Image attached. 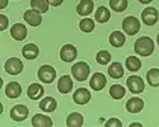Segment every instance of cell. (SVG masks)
I'll return each instance as SVG.
<instances>
[{"instance_id": "obj_28", "label": "cell", "mask_w": 159, "mask_h": 127, "mask_svg": "<svg viewBox=\"0 0 159 127\" xmlns=\"http://www.w3.org/2000/svg\"><path fill=\"white\" fill-rule=\"evenodd\" d=\"M147 80L152 86H158L159 85V69H150L147 72Z\"/></svg>"}, {"instance_id": "obj_30", "label": "cell", "mask_w": 159, "mask_h": 127, "mask_svg": "<svg viewBox=\"0 0 159 127\" xmlns=\"http://www.w3.org/2000/svg\"><path fill=\"white\" fill-rule=\"evenodd\" d=\"M79 28L84 33H89L94 29V20L90 18H83L80 20V23H79Z\"/></svg>"}, {"instance_id": "obj_5", "label": "cell", "mask_w": 159, "mask_h": 127, "mask_svg": "<svg viewBox=\"0 0 159 127\" xmlns=\"http://www.w3.org/2000/svg\"><path fill=\"white\" fill-rule=\"evenodd\" d=\"M4 69L10 75H18V74H20L23 71V64L17 57H10V59L7 60L5 65H4Z\"/></svg>"}, {"instance_id": "obj_33", "label": "cell", "mask_w": 159, "mask_h": 127, "mask_svg": "<svg viewBox=\"0 0 159 127\" xmlns=\"http://www.w3.org/2000/svg\"><path fill=\"white\" fill-rule=\"evenodd\" d=\"M106 126L107 127H121L122 123H121L120 120H117V118H111V120H108L107 122H106Z\"/></svg>"}, {"instance_id": "obj_11", "label": "cell", "mask_w": 159, "mask_h": 127, "mask_svg": "<svg viewBox=\"0 0 159 127\" xmlns=\"http://www.w3.org/2000/svg\"><path fill=\"white\" fill-rule=\"evenodd\" d=\"M106 83H107V79H106L104 74H102V72H94L93 76L90 78L89 85H90V88L93 89V90L99 92V90H102V89L104 88Z\"/></svg>"}, {"instance_id": "obj_14", "label": "cell", "mask_w": 159, "mask_h": 127, "mask_svg": "<svg viewBox=\"0 0 159 127\" xmlns=\"http://www.w3.org/2000/svg\"><path fill=\"white\" fill-rule=\"evenodd\" d=\"M57 89L61 94H68L73 89V80L69 75H62L57 81Z\"/></svg>"}, {"instance_id": "obj_38", "label": "cell", "mask_w": 159, "mask_h": 127, "mask_svg": "<svg viewBox=\"0 0 159 127\" xmlns=\"http://www.w3.org/2000/svg\"><path fill=\"white\" fill-rule=\"evenodd\" d=\"M130 126H131V127H132V126H141V123H131Z\"/></svg>"}, {"instance_id": "obj_24", "label": "cell", "mask_w": 159, "mask_h": 127, "mask_svg": "<svg viewBox=\"0 0 159 127\" xmlns=\"http://www.w3.org/2000/svg\"><path fill=\"white\" fill-rule=\"evenodd\" d=\"M108 75L113 79H120L124 75V66L121 62H112L108 66Z\"/></svg>"}, {"instance_id": "obj_10", "label": "cell", "mask_w": 159, "mask_h": 127, "mask_svg": "<svg viewBox=\"0 0 159 127\" xmlns=\"http://www.w3.org/2000/svg\"><path fill=\"white\" fill-rule=\"evenodd\" d=\"M141 19L147 25H154L158 20V10L153 7L145 8L141 13Z\"/></svg>"}, {"instance_id": "obj_20", "label": "cell", "mask_w": 159, "mask_h": 127, "mask_svg": "<svg viewBox=\"0 0 159 127\" xmlns=\"http://www.w3.org/2000/svg\"><path fill=\"white\" fill-rule=\"evenodd\" d=\"M39 54V50L34 43H27L22 48V55L27 60H34Z\"/></svg>"}, {"instance_id": "obj_1", "label": "cell", "mask_w": 159, "mask_h": 127, "mask_svg": "<svg viewBox=\"0 0 159 127\" xmlns=\"http://www.w3.org/2000/svg\"><path fill=\"white\" fill-rule=\"evenodd\" d=\"M134 50H135V52L140 56H144V57L150 56L154 52V41L148 36L140 37L135 41Z\"/></svg>"}, {"instance_id": "obj_34", "label": "cell", "mask_w": 159, "mask_h": 127, "mask_svg": "<svg viewBox=\"0 0 159 127\" xmlns=\"http://www.w3.org/2000/svg\"><path fill=\"white\" fill-rule=\"evenodd\" d=\"M8 28V18L4 14H0V29L4 31Z\"/></svg>"}, {"instance_id": "obj_4", "label": "cell", "mask_w": 159, "mask_h": 127, "mask_svg": "<svg viewBox=\"0 0 159 127\" xmlns=\"http://www.w3.org/2000/svg\"><path fill=\"white\" fill-rule=\"evenodd\" d=\"M122 28H124L125 33H127L130 36H135L140 31V22H139L138 18L129 15L122 22Z\"/></svg>"}, {"instance_id": "obj_25", "label": "cell", "mask_w": 159, "mask_h": 127, "mask_svg": "<svg viewBox=\"0 0 159 127\" xmlns=\"http://www.w3.org/2000/svg\"><path fill=\"white\" fill-rule=\"evenodd\" d=\"M96 20L99 22V23H106V22H108L110 18H111V13L110 10L106 8V7H99L96 11Z\"/></svg>"}, {"instance_id": "obj_18", "label": "cell", "mask_w": 159, "mask_h": 127, "mask_svg": "<svg viewBox=\"0 0 159 127\" xmlns=\"http://www.w3.org/2000/svg\"><path fill=\"white\" fill-rule=\"evenodd\" d=\"M43 94H45V89H43V86H42L41 84L33 83V84H31V85L28 86V89H27V95H28L31 99H33V100L39 99Z\"/></svg>"}, {"instance_id": "obj_2", "label": "cell", "mask_w": 159, "mask_h": 127, "mask_svg": "<svg viewBox=\"0 0 159 127\" xmlns=\"http://www.w3.org/2000/svg\"><path fill=\"white\" fill-rule=\"evenodd\" d=\"M90 72V68L87 62L80 61V62H76L74 64V66L71 68V74L74 76V79L78 81H84L88 79Z\"/></svg>"}, {"instance_id": "obj_27", "label": "cell", "mask_w": 159, "mask_h": 127, "mask_svg": "<svg viewBox=\"0 0 159 127\" xmlns=\"http://www.w3.org/2000/svg\"><path fill=\"white\" fill-rule=\"evenodd\" d=\"M141 68V61L136 56H130L126 59V69L129 71H138Z\"/></svg>"}, {"instance_id": "obj_36", "label": "cell", "mask_w": 159, "mask_h": 127, "mask_svg": "<svg viewBox=\"0 0 159 127\" xmlns=\"http://www.w3.org/2000/svg\"><path fill=\"white\" fill-rule=\"evenodd\" d=\"M8 5V0H0V9H4Z\"/></svg>"}, {"instance_id": "obj_8", "label": "cell", "mask_w": 159, "mask_h": 127, "mask_svg": "<svg viewBox=\"0 0 159 127\" xmlns=\"http://www.w3.org/2000/svg\"><path fill=\"white\" fill-rule=\"evenodd\" d=\"M28 113H30V111H28V108L25 106L17 104V106H14L11 108L10 117H11V120H14L17 122H20V121H24L25 118L28 117Z\"/></svg>"}, {"instance_id": "obj_16", "label": "cell", "mask_w": 159, "mask_h": 127, "mask_svg": "<svg viewBox=\"0 0 159 127\" xmlns=\"http://www.w3.org/2000/svg\"><path fill=\"white\" fill-rule=\"evenodd\" d=\"M143 108H144V100L141 98H138V97L130 98L126 103V109L130 113H139Z\"/></svg>"}, {"instance_id": "obj_29", "label": "cell", "mask_w": 159, "mask_h": 127, "mask_svg": "<svg viewBox=\"0 0 159 127\" xmlns=\"http://www.w3.org/2000/svg\"><path fill=\"white\" fill-rule=\"evenodd\" d=\"M48 0H31V7L41 13H46L48 10Z\"/></svg>"}, {"instance_id": "obj_26", "label": "cell", "mask_w": 159, "mask_h": 127, "mask_svg": "<svg viewBox=\"0 0 159 127\" xmlns=\"http://www.w3.org/2000/svg\"><path fill=\"white\" fill-rule=\"evenodd\" d=\"M126 94V90L125 88L120 84H113L111 88H110V95L113 98V99H121L122 97H125Z\"/></svg>"}, {"instance_id": "obj_37", "label": "cell", "mask_w": 159, "mask_h": 127, "mask_svg": "<svg viewBox=\"0 0 159 127\" xmlns=\"http://www.w3.org/2000/svg\"><path fill=\"white\" fill-rule=\"evenodd\" d=\"M139 2H140L141 4H149V3L153 2V0H139Z\"/></svg>"}, {"instance_id": "obj_15", "label": "cell", "mask_w": 159, "mask_h": 127, "mask_svg": "<svg viewBox=\"0 0 159 127\" xmlns=\"http://www.w3.org/2000/svg\"><path fill=\"white\" fill-rule=\"evenodd\" d=\"M94 9L93 0H80L76 5V11L79 15H89Z\"/></svg>"}, {"instance_id": "obj_32", "label": "cell", "mask_w": 159, "mask_h": 127, "mask_svg": "<svg viewBox=\"0 0 159 127\" xmlns=\"http://www.w3.org/2000/svg\"><path fill=\"white\" fill-rule=\"evenodd\" d=\"M96 60H97V62L99 64V65H107V64L111 61V54L108 52V51L102 50L97 54Z\"/></svg>"}, {"instance_id": "obj_7", "label": "cell", "mask_w": 159, "mask_h": 127, "mask_svg": "<svg viewBox=\"0 0 159 127\" xmlns=\"http://www.w3.org/2000/svg\"><path fill=\"white\" fill-rule=\"evenodd\" d=\"M78 51L73 45H65L60 50V57L64 62H73L76 59Z\"/></svg>"}, {"instance_id": "obj_22", "label": "cell", "mask_w": 159, "mask_h": 127, "mask_svg": "<svg viewBox=\"0 0 159 127\" xmlns=\"http://www.w3.org/2000/svg\"><path fill=\"white\" fill-rule=\"evenodd\" d=\"M83 123H84V118L82 114L78 112L70 113L68 118H66V125H68V127H80V126H83Z\"/></svg>"}, {"instance_id": "obj_6", "label": "cell", "mask_w": 159, "mask_h": 127, "mask_svg": "<svg viewBox=\"0 0 159 127\" xmlns=\"http://www.w3.org/2000/svg\"><path fill=\"white\" fill-rule=\"evenodd\" d=\"M126 85L129 88V90L132 93V94H140L143 90H144V80L140 78V76H135L132 75L127 79L126 81Z\"/></svg>"}, {"instance_id": "obj_12", "label": "cell", "mask_w": 159, "mask_h": 127, "mask_svg": "<svg viewBox=\"0 0 159 127\" xmlns=\"http://www.w3.org/2000/svg\"><path fill=\"white\" fill-rule=\"evenodd\" d=\"M73 100L75 102L76 104H87L88 102L90 100V92L85 88H78L74 92V95H73Z\"/></svg>"}, {"instance_id": "obj_19", "label": "cell", "mask_w": 159, "mask_h": 127, "mask_svg": "<svg viewBox=\"0 0 159 127\" xmlns=\"http://www.w3.org/2000/svg\"><path fill=\"white\" fill-rule=\"evenodd\" d=\"M32 125L36 126V127H51L52 125H54V122H52V120L50 117L45 116V114L37 113L32 118Z\"/></svg>"}, {"instance_id": "obj_9", "label": "cell", "mask_w": 159, "mask_h": 127, "mask_svg": "<svg viewBox=\"0 0 159 127\" xmlns=\"http://www.w3.org/2000/svg\"><path fill=\"white\" fill-rule=\"evenodd\" d=\"M24 20L27 22L30 25H32V27H37V25L41 24L42 22V15H41V11H38L36 9H30L24 13Z\"/></svg>"}, {"instance_id": "obj_31", "label": "cell", "mask_w": 159, "mask_h": 127, "mask_svg": "<svg viewBox=\"0 0 159 127\" xmlns=\"http://www.w3.org/2000/svg\"><path fill=\"white\" fill-rule=\"evenodd\" d=\"M127 4H129L127 0H110V5H111L112 10H115L117 13H121V11L126 10Z\"/></svg>"}, {"instance_id": "obj_17", "label": "cell", "mask_w": 159, "mask_h": 127, "mask_svg": "<svg viewBox=\"0 0 159 127\" xmlns=\"http://www.w3.org/2000/svg\"><path fill=\"white\" fill-rule=\"evenodd\" d=\"M5 94H7L8 98L16 99V98H18L22 94V86L17 81H10L5 86Z\"/></svg>"}, {"instance_id": "obj_35", "label": "cell", "mask_w": 159, "mask_h": 127, "mask_svg": "<svg viewBox=\"0 0 159 127\" xmlns=\"http://www.w3.org/2000/svg\"><path fill=\"white\" fill-rule=\"evenodd\" d=\"M62 2H64V0H48L50 5H52V7H59V5L62 4Z\"/></svg>"}, {"instance_id": "obj_23", "label": "cell", "mask_w": 159, "mask_h": 127, "mask_svg": "<svg viewBox=\"0 0 159 127\" xmlns=\"http://www.w3.org/2000/svg\"><path fill=\"white\" fill-rule=\"evenodd\" d=\"M125 42H126V37H125V34L122 32L115 31V32L111 33V36H110V43L113 47H117V48L118 47H122Z\"/></svg>"}, {"instance_id": "obj_13", "label": "cell", "mask_w": 159, "mask_h": 127, "mask_svg": "<svg viewBox=\"0 0 159 127\" xmlns=\"http://www.w3.org/2000/svg\"><path fill=\"white\" fill-rule=\"evenodd\" d=\"M10 36L14 38L16 41H23L27 37V27L22 23H16L10 29Z\"/></svg>"}, {"instance_id": "obj_21", "label": "cell", "mask_w": 159, "mask_h": 127, "mask_svg": "<svg viewBox=\"0 0 159 127\" xmlns=\"http://www.w3.org/2000/svg\"><path fill=\"white\" fill-rule=\"evenodd\" d=\"M57 107V102L55 100V98H52V97H46L43 98L41 102H39V108H41L43 112H54Z\"/></svg>"}, {"instance_id": "obj_3", "label": "cell", "mask_w": 159, "mask_h": 127, "mask_svg": "<svg viewBox=\"0 0 159 127\" xmlns=\"http://www.w3.org/2000/svg\"><path fill=\"white\" fill-rule=\"evenodd\" d=\"M37 76H38V79L41 80L42 83L51 84L52 81L55 80V78H56V70L52 66H50V65H43V66H41L38 69Z\"/></svg>"}, {"instance_id": "obj_39", "label": "cell", "mask_w": 159, "mask_h": 127, "mask_svg": "<svg viewBox=\"0 0 159 127\" xmlns=\"http://www.w3.org/2000/svg\"><path fill=\"white\" fill-rule=\"evenodd\" d=\"M157 42H158V45H159V34H158V37H157Z\"/></svg>"}]
</instances>
